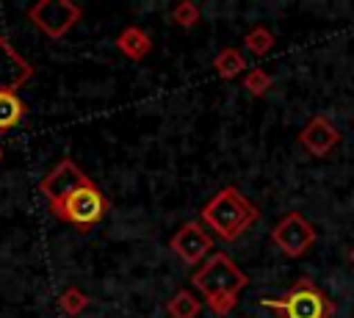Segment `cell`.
Returning a JSON list of instances; mask_svg holds the SVG:
<instances>
[{"label": "cell", "mask_w": 354, "mask_h": 318, "mask_svg": "<svg viewBox=\"0 0 354 318\" xmlns=\"http://www.w3.org/2000/svg\"><path fill=\"white\" fill-rule=\"evenodd\" d=\"M191 285L199 290L205 307H210L213 315L224 318L238 307V299H241L243 288L249 285V277L227 252H213L194 271Z\"/></svg>", "instance_id": "1"}, {"label": "cell", "mask_w": 354, "mask_h": 318, "mask_svg": "<svg viewBox=\"0 0 354 318\" xmlns=\"http://www.w3.org/2000/svg\"><path fill=\"white\" fill-rule=\"evenodd\" d=\"M199 221L221 241H238L254 221H260V207L235 185L218 188L202 207Z\"/></svg>", "instance_id": "2"}, {"label": "cell", "mask_w": 354, "mask_h": 318, "mask_svg": "<svg viewBox=\"0 0 354 318\" xmlns=\"http://www.w3.org/2000/svg\"><path fill=\"white\" fill-rule=\"evenodd\" d=\"M260 304L277 318H332L335 315V301L310 277H299L282 296L263 299Z\"/></svg>", "instance_id": "3"}, {"label": "cell", "mask_w": 354, "mask_h": 318, "mask_svg": "<svg viewBox=\"0 0 354 318\" xmlns=\"http://www.w3.org/2000/svg\"><path fill=\"white\" fill-rule=\"evenodd\" d=\"M47 207L64 224L75 227L77 232H88V230H94L105 218V213L111 210V202L100 191V185L94 180H88L86 185L75 188L72 194H66L64 199H58V202H53Z\"/></svg>", "instance_id": "4"}, {"label": "cell", "mask_w": 354, "mask_h": 318, "mask_svg": "<svg viewBox=\"0 0 354 318\" xmlns=\"http://www.w3.org/2000/svg\"><path fill=\"white\" fill-rule=\"evenodd\" d=\"M25 17L47 39H64L83 19V6L75 0H39L25 8Z\"/></svg>", "instance_id": "5"}, {"label": "cell", "mask_w": 354, "mask_h": 318, "mask_svg": "<svg viewBox=\"0 0 354 318\" xmlns=\"http://www.w3.org/2000/svg\"><path fill=\"white\" fill-rule=\"evenodd\" d=\"M268 238L277 243V249L285 254V257H304L313 243H315V227L307 221L304 213L299 210H288L268 232Z\"/></svg>", "instance_id": "6"}, {"label": "cell", "mask_w": 354, "mask_h": 318, "mask_svg": "<svg viewBox=\"0 0 354 318\" xmlns=\"http://www.w3.org/2000/svg\"><path fill=\"white\" fill-rule=\"evenodd\" d=\"M169 249L185 263V265H202L213 254V235L205 230L202 221H185L171 238Z\"/></svg>", "instance_id": "7"}, {"label": "cell", "mask_w": 354, "mask_h": 318, "mask_svg": "<svg viewBox=\"0 0 354 318\" xmlns=\"http://www.w3.org/2000/svg\"><path fill=\"white\" fill-rule=\"evenodd\" d=\"M299 147L313 155V158H326L340 141H343V133L335 127V122L326 116V113H313L307 119V124L299 130Z\"/></svg>", "instance_id": "8"}, {"label": "cell", "mask_w": 354, "mask_h": 318, "mask_svg": "<svg viewBox=\"0 0 354 318\" xmlns=\"http://www.w3.org/2000/svg\"><path fill=\"white\" fill-rule=\"evenodd\" d=\"M88 180H91V177H88L72 158H61V160L41 177L39 191H41V196L47 199V205H53V202L64 199L66 194H72L75 188L86 185Z\"/></svg>", "instance_id": "9"}, {"label": "cell", "mask_w": 354, "mask_h": 318, "mask_svg": "<svg viewBox=\"0 0 354 318\" xmlns=\"http://www.w3.org/2000/svg\"><path fill=\"white\" fill-rule=\"evenodd\" d=\"M33 77V66L22 53L8 41L6 33H0V91L17 94L28 80Z\"/></svg>", "instance_id": "10"}, {"label": "cell", "mask_w": 354, "mask_h": 318, "mask_svg": "<svg viewBox=\"0 0 354 318\" xmlns=\"http://www.w3.org/2000/svg\"><path fill=\"white\" fill-rule=\"evenodd\" d=\"M116 50L130 61H144L152 53V36L138 25H127L116 33Z\"/></svg>", "instance_id": "11"}, {"label": "cell", "mask_w": 354, "mask_h": 318, "mask_svg": "<svg viewBox=\"0 0 354 318\" xmlns=\"http://www.w3.org/2000/svg\"><path fill=\"white\" fill-rule=\"evenodd\" d=\"M246 55L241 47H224L216 53L213 58V72L221 77V80H235L241 75H246Z\"/></svg>", "instance_id": "12"}, {"label": "cell", "mask_w": 354, "mask_h": 318, "mask_svg": "<svg viewBox=\"0 0 354 318\" xmlns=\"http://www.w3.org/2000/svg\"><path fill=\"white\" fill-rule=\"evenodd\" d=\"M202 310H205V301H202L196 293H191L188 288L174 290V293L169 296V301H166L169 318H199Z\"/></svg>", "instance_id": "13"}, {"label": "cell", "mask_w": 354, "mask_h": 318, "mask_svg": "<svg viewBox=\"0 0 354 318\" xmlns=\"http://www.w3.org/2000/svg\"><path fill=\"white\" fill-rule=\"evenodd\" d=\"M28 113V105L19 94H11V91H0V133L6 130H14Z\"/></svg>", "instance_id": "14"}, {"label": "cell", "mask_w": 354, "mask_h": 318, "mask_svg": "<svg viewBox=\"0 0 354 318\" xmlns=\"http://www.w3.org/2000/svg\"><path fill=\"white\" fill-rule=\"evenodd\" d=\"M274 44H277V36H274V30H271L268 25H254V28H249L246 36H243V47H246L254 58L268 55V53L274 50Z\"/></svg>", "instance_id": "15"}, {"label": "cell", "mask_w": 354, "mask_h": 318, "mask_svg": "<svg viewBox=\"0 0 354 318\" xmlns=\"http://www.w3.org/2000/svg\"><path fill=\"white\" fill-rule=\"evenodd\" d=\"M88 304H91V296H88L86 290L75 288V285H69V288H64V290L58 293V310H61L66 318L83 315V312L88 310Z\"/></svg>", "instance_id": "16"}, {"label": "cell", "mask_w": 354, "mask_h": 318, "mask_svg": "<svg viewBox=\"0 0 354 318\" xmlns=\"http://www.w3.org/2000/svg\"><path fill=\"white\" fill-rule=\"evenodd\" d=\"M243 88H246V94H252V97L260 100V97H266L274 88V77L263 66H249L246 75H243Z\"/></svg>", "instance_id": "17"}, {"label": "cell", "mask_w": 354, "mask_h": 318, "mask_svg": "<svg viewBox=\"0 0 354 318\" xmlns=\"http://www.w3.org/2000/svg\"><path fill=\"white\" fill-rule=\"evenodd\" d=\"M169 19H171L174 25H180V28H194V25L202 19V8H199L194 0H180V3L171 6Z\"/></svg>", "instance_id": "18"}, {"label": "cell", "mask_w": 354, "mask_h": 318, "mask_svg": "<svg viewBox=\"0 0 354 318\" xmlns=\"http://www.w3.org/2000/svg\"><path fill=\"white\" fill-rule=\"evenodd\" d=\"M348 263H351V265H354V246H351V249H348Z\"/></svg>", "instance_id": "19"}, {"label": "cell", "mask_w": 354, "mask_h": 318, "mask_svg": "<svg viewBox=\"0 0 354 318\" xmlns=\"http://www.w3.org/2000/svg\"><path fill=\"white\" fill-rule=\"evenodd\" d=\"M0 160H3V147H0Z\"/></svg>", "instance_id": "20"}]
</instances>
